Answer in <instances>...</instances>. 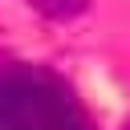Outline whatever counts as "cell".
<instances>
[{
    "label": "cell",
    "instance_id": "obj_1",
    "mask_svg": "<svg viewBox=\"0 0 130 130\" xmlns=\"http://www.w3.org/2000/svg\"><path fill=\"white\" fill-rule=\"evenodd\" d=\"M0 130H81V118L61 85L16 73L0 81Z\"/></svg>",
    "mask_w": 130,
    "mask_h": 130
},
{
    "label": "cell",
    "instance_id": "obj_2",
    "mask_svg": "<svg viewBox=\"0 0 130 130\" xmlns=\"http://www.w3.org/2000/svg\"><path fill=\"white\" fill-rule=\"evenodd\" d=\"M32 4H37V8H45L49 16H73L85 0H32Z\"/></svg>",
    "mask_w": 130,
    "mask_h": 130
}]
</instances>
